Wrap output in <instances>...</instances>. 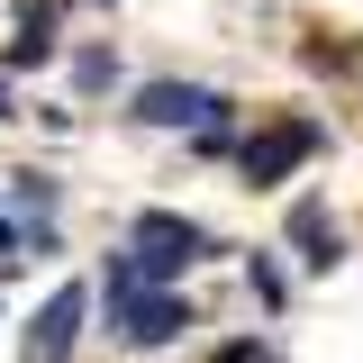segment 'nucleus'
<instances>
[{"label":"nucleus","mask_w":363,"mask_h":363,"mask_svg":"<svg viewBox=\"0 0 363 363\" xmlns=\"http://www.w3.org/2000/svg\"><path fill=\"white\" fill-rule=\"evenodd\" d=\"M100 300H109V327H118V345H136V354L173 345L182 327H191V309H182L173 291H155V281L136 272V255H109V272H100Z\"/></svg>","instance_id":"obj_1"},{"label":"nucleus","mask_w":363,"mask_h":363,"mask_svg":"<svg viewBox=\"0 0 363 363\" xmlns=\"http://www.w3.org/2000/svg\"><path fill=\"white\" fill-rule=\"evenodd\" d=\"M128 255H136V272L164 291L173 272H191L200 255H209V227H200V218H182V209H145V218L128 227Z\"/></svg>","instance_id":"obj_2"},{"label":"nucleus","mask_w":363,"mask_h":363,"mask_svg":"<svg viewBox=\"0 0 363 363\" xmlns=\"http://www.w3.org/2000/svg\"><path fill=\"white\" fill-rule=\"evenodd\" d=\"M318 145H327V128H318V118H272V128H255L245 145H236V173H245V191H272V182L300 173Z\"/></svg>","instance_id":"obj_3"},{"label":"nucleus","mask_w":363,"mask_h":363,"mask_svg":"<svg viewBox=\"0 0 363 363\" xmlns=\"http://www.w3.org/2000/svg\"><path fill=\"white\" fill-rule=\"evenodd\" d=\"M82 318H91V291H82V281H64V291L37 309V327H28V363H73Z\"/></svg>","instance_id":"obj_4"},{"label":"nucleus","mask_w":363,"mask_h":363,"mask_svg":"<svg viewBox=\"0 0 363 363\" xmlns=\"http://www.w3.org/2000/svg\"><path fill=\"white\" fill-rule=\"evenodd\" d=\"M136 118L145 128H209V118H227V100L209 82H145L136 91Z\"/></svg>","instance_id":"obj_5"},{"label":"nucleus","mask_w":363,"mask_h":363,"mask_svg":"<svg viewBox=\"0 0 363 363\" xmlns=\"http://www.w3.org/2000/svg\"><path fill=\"white\" fill-rule=\"evenodd\" d=\"M291 245H300V264L327 272L336 255H345V236H336V218H327V200H291Z\"/></svg>","instance_id":"obj_6"},{"label":"nucleus","mask_w":363,"mask_h":363,"mask_svg":"<svg viewBox=\"0 0 363 363\" xmlns=\"http://www.w3.org/2000/svg\"><path fill=\"white\" fill-rule=\"evenodd\" d=\"M55 55V9H28V28H18V45H9V64H45Z\"/></svg>","instance_id":"obj_7"},{"label":"nucleus","mask_w":363,"mask_h":363,"mask_svg":"<svg viewBox=\"0 0 363 363\" xmlns=\"http://www.w3.org/2000/svg\"><path fill=\"white\" fill-rule=\"evenodd\" d=\"M18 255H28V245H18V227H9V218H0V272H9V264H18Z\"/></svg>","instance_id":"obj_8"},{"label":"nucleus","mask_w":363,"mask_h":363,"mask_svg":"<svg viewBox=\"0 0 363 363\" xmlns=\"http://www.w3.org/2000/svg\"><path fill=\"white\" fill-rule=\"evenodd\" d=\"M0 118H9V82H0Z\"/></svg>","instance_id":"obj_9"}]
</instances>
